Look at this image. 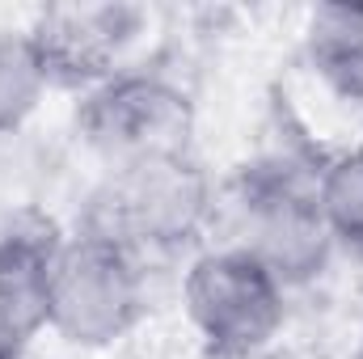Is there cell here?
Here are the masks:
<instances>
[{
  "mask_svg": "<svg viewBox=\"0 0 363 359\" xmlns=\"http://www.w3.org/2000/svg\"><path fill=\"white\" fill-rule=\"evenodd\" d=\"M216 216V186L194 153L152 157L110 170L89 199L81 228L106 233L135 254L190 245Z\"/></svg>",
  "mask_w": 363,
  "mask_h": 359,
  "instance_id": "cell-1",
  "label": "cell"
},
{
  "mask_svg": "<svg viewBox=\"0 0 363 359\" xmlns=\"http://www.w3.org/2000/svg\"><path fill=\"white\" fill-rule=\"evenodd\" d=\"M148 309L140 254L123 241L77 228L51 263V330L72 347H114Z\"/></svg>",
  "mask_w": 363,
  "mask_h": 359,
  "instance_id": "cell-2",
  "label": "cell"
},
{
  "mask_svg": "<svg viewBox=\"0 0 363 359\" xmlns=\"http://www.w3.org/2000/svg\"><path fill=\"white\" fill-rule=\"evenodd\" d=\"M182 304L207 359H258L287 321V287L237 245L190 263Z\"/></svg>",
  "mask_w": 363,
  "mask_h": 359,
  "instance_id": "cell-3",
  "label": "cell"
},
{
  "mask_svg": "<svg viewBox=\"0 0 363 359\" xmlns=\"http://www.w3.org/2000/svg\"><path fill=\"white\" fill-rule=\"evenodd\" d=\"M233 245L254 254L283 287H304L325 275L334 237L308 186L296 170H245L233 186Z\"/></svg>",
  "mask_w": 363,
  "mask_h": 359,
  "instance_id": "cell-4",
  "label": "cell"
},
{
  "mask_svg": "<svg viewBox=\"0 0 363 359\" xmlns=\"http://www.w3.org/2000/svg\"><path fill=\"white\" fill-rule=\"evenodd\" d=\"M77 131L110 170L152 157L194 153V101L161 72H118L85 93Z\"/></svg>",
  "mask_w": 363,
  "mask_h": 359,
  "instance_id": "cell-5",
  "label": "cell"
},
{
  "mask_svg": "<svg viewBox=\"0 0 363 359\" xmlns=\"http://www.w3.org/2000/svg\"><path fill=\"white\" fill-rule=\"evenodd\" d=\"M144 30L135 4H55L26 30L43 72L60 89H97L123 72L127 51Z\"/></svg>",
  "mask_w": 363,
  "mask_h": 359,
  "instance_id": "cell-6",
  "label": "cell"
},
{
  "mask_svg": "<svg viewBox=\"0 0 363 359\" xmlns=\"http://www.w3.org/2000/svg\"><path fill=\"white\" fill-rule=\"evenodd\" d=\"M60 241V228L38 211H21L0 228V359H21L51 330V263Z\"/></svg>",
  "mask_w": 363,
  "mask_h": 359,
  "instance_id": "cell-7",
  "label": "cell"
},
{
  "mask_svg": "<svg viewBox=\"0 0 363 359\" xmlns=\"http://www.w3.org/2000/svg\"><path fill=\"white\" fill-rule=\"evenodd\" d=\"M304 60L334 97L363 106V0H330L308 13Z\"/></svg>",
  "mask_w": 363,
  "mask_h": 359,
  "instance_id": "cell-8",
  "label": "cell"
},
{
  "mask_svg": "<svg viewBox=\"0 0 363 359\" xmlns=\"http://www.w3.org/2000/svg\"><path fill=\"white\" fill-rule=\"evenodd\" d=\"M317 203L334 245L363 258V144L325 161L317 178Z\"/></svg>",
  "mask_w": 363,
  "mask_h": 359,
  "instance_id": "cell-9",
  "label": "cell"
},
{
  "mask_svg": "<svg viewBox=\"0 0 363 359\" xmlns=\"http://www.w3.org/2000/svg\"><path fill=\"white\" fill-rule=\"evenodd\" d=\"M51 81L43 72V60L30 43V34L0 30V136H13L26 127V118L38 110Z\"/></svg>",
  "mask_w": 363,
  "mask_h": 359,
  "instance_id": "cell-10",
  "label": "cell"
},
{
  "mask_svg": "<svg viewBox=\"0 0 363 359\" xmlns=\"http://www.w3.org/2000/svg\"><path fill=\"white\" fill-rule=\"evenodd\" d=\"M355 359H363V338H359V351H355Z\"/></svg>",
  "mask_w": 363,
  "mask_h": 359,
  "instance_id": "cell-11",
  "label": "cell"
}]
</instances>
